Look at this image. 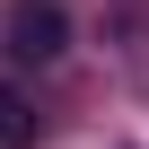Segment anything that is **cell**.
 Listing matches in <instances>:
<instances>
[{
  "label": "cell",
  "instance_id": "1",
  "mask_svg": "<svg viewBox=\"0 0 149 149\" xmlns=\"http://www.w3.org/2000/svg\"><path fill=\"white\" fill-rule=\"evenodd\" d=\"M61 35H70V18L53 9V0H18V9H9V53L18 61H53Z\"/></svg>",
  "mask_w": 149,
  "mask_h": 149
},
{
  "label": "cell",
  "instance_id": "2",
  "mask_svg": "<svg viewBox=\"0 0 149 149\" xmlns=\"http://www.w3.org/2000/svg\"><path fill=\"white\" fill-rule=\"evenodd\" d=\"M35 140V114H26V97H9L0 88V149H26Z\"/></svg>",
  "mask_w": 149,
  "mask_h": 149
}]
</instances>
